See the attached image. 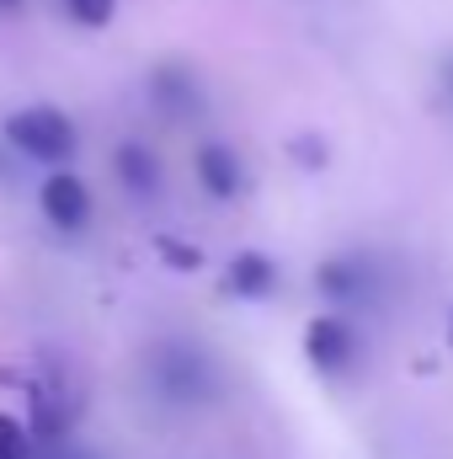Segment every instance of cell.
<instances>
[{
  "mask_svg": "<svg viewBox=\"0 0 453 459\" xmlns=\"http://www.w3.org/2000/svg\"><path fill=\"white\" fill-rule=\"evenodd\" d=\"M449 347H453V310H449Z\"/></svg>",
  "mask_w": 453,
  "mask_h": 459,
  "instance_id": "obj_16",
  "label": "cell"
},
{
  "mask_svg": "<svg viewBox=\"0 0 453 459\" xmlns=\"http://www.w3.org/2000/svg\"><path fill=\"white\" fill-rule=\"evenodd\" d=\"M64 11H70L81 27H107L117 16V0H64Z\"/></svg>",
  "mask_w": 453,
  "mask_h": 459,
  "instance_id": "obj_11",
  "label": "cell"
},
{
  "mask_svg": "<svg viewBox=\"0 0 453 459\" xmlns=\"http://www.w3.org/2000/svg\"><path fill=\"white\" fill-rule=\"evenodd\" d=\"M192 171H198V182L209 187V198H240L245 193V166H240V155L229 150V144H198L192 150Z\"/></svg>",
  "mask_w": 453,
  "mask_h": 459,
  "instance_id": "obj_5",
  "label": "cell"
},
{
  "mask_svg": "<svg viewBox=\"0 0 453 459\" xmlns=\"http://www.w3.org/2000/svg\"><path fill=\"white\" fill-rule=\"evenodd\" d=\"M16 5H21V0H0V11H16Z\"/></svg>",
  "mask_w": 453,
  "mask_h": 459,
  "instance_id": "obj_15",
  "label": "cell"
},
{
  "mask_svg": "<svg viewBox=\"0 0 453 459\" xmlns=\"http://www.w3.org/2000/svg\"><path fill=\"white\" fill-rule=\"evenodd\" d=\"M144 374L155 395L171 406H203L219 395V363L192 342H155L144 358Z\"/></svg>",
  "mask_w": 453,
  "mask_h": 459,
  "instance_id": "obj_1",
  "label": "cell"
},
{
  "mask_svg": "<svg viewBox=\"0 0 453 459\" xmlns=\"http://www.w3.org/2000/svg\"><path fill=\"white\" fill-rule=\"evenodd\" d=\"M150 91L166 102V113H198L203 108V91H198V75L187 65H160L150 75Z\"/></svg>",
  "mask_w": 453,
  "mask_h": 459,
  "instance_id": "obj_9",
  "label": "cell"
},
{
  "mask_svg": "<svg viewBox=\"0 0 453 459\" xmlns=\"http://www.w3.org/2000/svg\"><path fill=\"white\" fill-rule=\"evenodd\" d=\"M219 289L229 299H267V294H278V262L267 251H235Z\"/></svg>",
  "mask_w": 453,
  "mask_h": 459,
  "instance_id": "obj_6",
  "label": "cell"
},
{
  "mask_svg": "<svg viewBox=\"0 0 453 459\" xmlns=\"http://www.w3.org/2000/svg\"><path fill=\"white\" fill-rule=\"evenodd\" d=\"M0 459H38V438L32 428H21L16 417L0 411Z\"/></svg>",
  "mask_w": 453,
  "mask_h": 459,
  "instance_id": "obj_10",
  "label": "cell"
},
{
  "mask_svg": "<svg viewBox=\"0 0 453 459\" xmlns=\"http://www.w3.org/2000/svg\"><path fill=\"white\" fill-rule=\"evenodd\" d=\"M38 204L54 230H86V220H91V193L75 171H48V182L38 187Z\"/></svg>",
  "mask_w": 453,
  "mask_h": 459,
  "instance_id": "obj_4",
  "label": "cell"
},
{
  "mask_svg": "<svg viewBox=\"0 0 453 459\" xmlns=\"http://www.w3.org/2000/svg\"><path fill=\"white\" fill-rule=\"evenodd\" d=\"M155 251L176 267V273H192V267H203V251L198 246H182V240H171V235H155Z\"/></svg>",
  "mask_w": 453,
  "mask_h": 459,
  "instance_id": "obj_12",
  "label": "cell"
},
{
  "mask_svg": "<svg viewBox=\"0 0 453 459\" xmlns=\"http://www.w3.org/2000/svg\"><path fill=\"white\" fill-rule=\"evenodd\" d=\"M288 155H294V160H299V166H304V171H321V166H326V155H331V150H326V139H315V134H299V139H294V144H288Z\"/></svg>",
  "mask_w": 453,
  "mask_h": 459,
  "instance_id": "obj_13",
  "label": "cell"
},
{
  "mask_svg": "<svg viewBox=\"0 0 453 459\" xmlns=\"http://www.w3.org/2000/svg\"><path fill=\"white\" fill-rule=\"evenodd\" d=\"M438 86H443V102H449V113H453V54L438 59Z\"/></svg>",
  "mask_w": 453,
  "mask_h": 459,
  "instance_id": "obj_14",
  "label": "cell"
},
{
  "mask_svg": "<svg viewBox=\"0 0 453 459\" xmlns=\"http://www.w3.org/2000/svg\"><path fill=\"white\" fill-rule=\"evenodd\" d=\"M357 326L346 321V316H315L310 326H304V358H310V368L315 374H346L352 363H357Z\"/></svg>",
  "mask_w": 453,
  "mask_h": 459,
  "instance_id": "obj_3",
  "label": "cell"
},
{
  "mask_svg": "<svg viewBox=\"0 0 453 459\" xmlns=\"http://www.w3.org/2000/svg\"><path fill=\"white\" fill-rule=\"evenodd\" d=\"M117 177H123V187L128 193H139V198H155L160 193V160L150 155V144H139V139H123L113 155Z\"/></svg>",
  "mask_w": 453,
  "mask_h": 459,
  "instance_id": "obj_8",
  "label": "cell"
},
{
  "mask_svg": "<svg viewBox=\"0 0 453 459\" xmlns=\"http://www.w3.org/2000/svg\"><path fill=\"white\" fill-rule=\"evenodd\" d=\"M315 289L326 299H337V305H352V299H363L373 289V267L363 256H331V262L315 267Z\"/></svg>",
  "mask_w": 453,
  "mask_h": 459,
  "instance_id": "obj_7",
  "label": "cell"
},
{
  "mask_svg": "<svg viewBox=\"0 0 453 459\" xmlns=\"http://www.w3.org/2000/svg\"><path fill=\"white\" fill-rule=\"evenodd\" d=\"M5 144L27 160H43V166H64L81 144L75 123L59 113V108H21V113L5 117Z\"/></svg>",
  "mask_w": 453,
  "mask_h": 459,
  "instance_id": "obj_2",
  "label": "cell"
}]
</instances>
